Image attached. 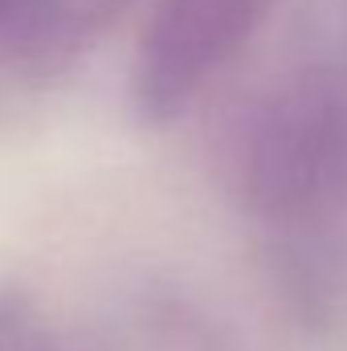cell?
Listing matches in <instances>:
<instances>
[{
	"label": "cell",
	"mask_w": 347,
	"mask_h": 351,
	"mask_svg": "<svg viewBox=\"0 0 347 351\" xmlns=\"http://www.w3.org/2000/svg\"><path fill=\"white\" fill-rule=\"evenodd\" d=\"M241 188L270 217L347 200V90L311 82L274 98L241 139Z\"/></svg>",
	"instance_id": "cell-1"
},
{
	"label": "cell",
	"mask_w": 347,
	"mask_h": 351,
	"mask_svg": "<svg viewBox=\"0 0 347 351\" xmlns=\"http://www.w3.org/2000/svg\"><path fill=\"white\" fill-rule=\"evenodd\" d=\"M270 0H160L135 62V102L143 119L180 114L213 70L254 33Z\"/></svg>",
	"instance_id": "cell-2"
},
{
	"label": "cell",
	"mask_w": 347,
	"mask_h": 351,
	"mask_svg": "<svg viewBox=\"0 0 347 351\" xmlns=\"http://www.w3.org/2000/svg\"><path fill=\"white\" fill-rule=\"evenodd\" d=\"M0 351H49V348H45V339L33 327L0 315Z\"/></svg>",
	"instance_id": "cell-3"
}]
</instances>
